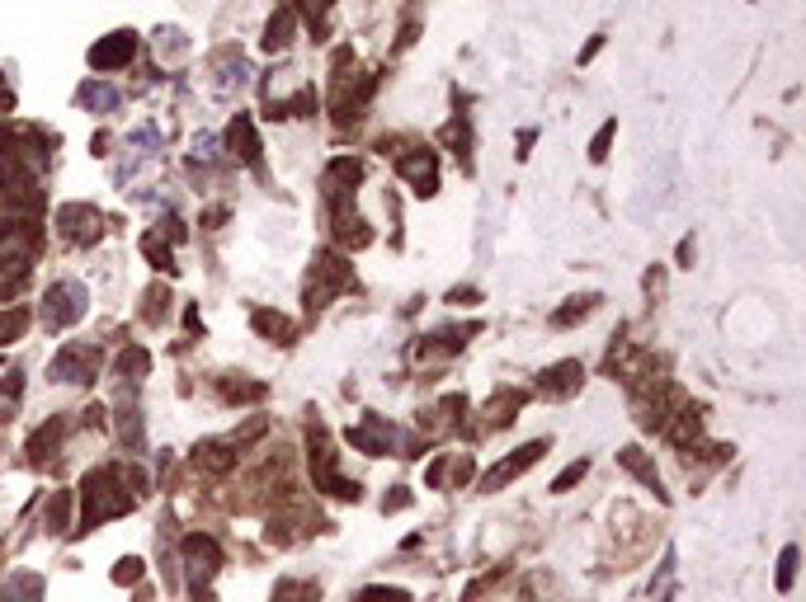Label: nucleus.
Wrapping results in <instances>:
<instances>
[{
  "mask_svg": "<svg viewBox=\"0 0 806 602\" xmlns=\"http://www.w3.org/2000/svg\"><path fill=\"white\" fill-rule=\"evenodd\" d=\"M250 325L260 329L264 339H274V343H293V321H288V315H278V311H269V306L255 311Z\"/></svg>",
  "mask_w": 806,
  "mask_h": 602,
  "instance_id": "20",
  "label": "nucleus"
},
{
  "mask_svg": "<svg viewBox=\"0 0 806 602\" xmlns=\"http://www.w3.org/2000/svg\"><path fill=\"white\" fill-rule=\"evenodd\" d=\"M354 602H410L406 589H387V584H368V589L354 593Z\"/></svg>",
  "mask_w": 806,
  "mask_h": 602,
  "instance_id": "34",
  "label": "nucleus"
},
{
  "mask_svg": "<svg viewBox=\"0 0 806 602\" xmlns=\"http://www.w3.org/2000/svg\"><path fill=\"white\" fill-rule=\"evenodd\" d=\"M236 442L232 438H208V442H198L194 448V466L198 471H208V476H226V471L236 466Z\"/></svg>",
  "mask_w": 806,
  "mask_h": 602,
  "instance_id": "15",
  "label": "nucleus"
},
{
  "mask_svg": "<svg viewBox=\"0 0 806 602\" xmlns=\"http://www.w3.org/2000/svg\"><path fill=\"white\" fill-rule=\"evenodd\" d=\"M363 179V161H354V155H339V161L325 165V175H321V193L325 198H345L354 193V184Z\"/></svg>",
  "mask_w": 806,
  "mask_h": 602,
  "instance_id": "16",
  "label": "nucleus"
},
{
  "mask_svg": "<svg viewBox=\"0 0 806 602\" xmlns=\"http://www.w3.org/2000/svg\"><path fill=\"white\" fill-rule=\"evenodd\" d=\"M66 509H71V494L57 490L52 504H48V532H62V527H66Z\"/></svg>",
  "mask_w": 806,
  "mask_h": 602,
  "instance_id": "38",
  "label": "nucleus"
},
{
  "mask_svg": "<svg viewBox=\"0 0 806 602\" xmlns=\"http://www.w3.org/2000/svg\"><path fill=\"white\" fill-rule=\"evenodd\" d=\"M133 57H137V34H133V28H119V34L99 38L90 48V66L95 71H119V66L133 62Z\"/></svg>",
  "mask_w": 806,
  "mask_h": 602,
  "instance_id": "11",
  "label": "nucleus"
},
{
  "mask_svg": "<svg viewBox=\"0 0 806 602\" xmlns=\"http://www.w3.org/2000/svg\"><path fill=\"white\" fill-rule=\"evenodd\" d=\"M387 513H396V509H410V494H387V504H382Z\"/></svg>",
  "mask_w": 806,
  "mask_h": 602,
  "instance_id": "42",
  "label": "nucleus"
},
{
  "mask_svg": "<svg viewBox=\"0 0 806 602\" xmlns=\"http://www.w3.org/2000/svg\"><path fill=\"white\" fill-rule=\"evenodd\" d=\"M38 246H42L38 222H28V217L0 222V274H5V288H0V297H10V292L24 288V274L34 268Z\"/></svg>",
  "mask_w": 806,
  "mask_h": 602,
  "instance_id": "2",
  "label": "nucleus"
},
{
  "mask_svg": "<svg viewBox=\"0 0 806 602\" xmlns=\"http://www.w3.org/2000/svg\"><path fill=\"white\" fill-rule=\"evenodd\" d=\"M5 598L10 602H42V579L38 575H14L5 584Z\"/></svg>",
  "mask_w": 806,
  "mask_h": 602,
  "instance_id": "30",
  "label": "nucleus"
},
{
  "mask_svg": "<svg viewBox=\"0 0 806 602\" xmlns=\"http://www.w3.org/2000/svg\"><path fill=\"white\" fill-rule=\"evenodd\" d=\"M396 175H401L420 198H430L438 189V161H434V151H406V155H396Z\"/></svg>",
  "mask_w": 806,
  "mask_h": 602,
  "instance_id": "10",
  "label": "nucleus"
},
{
  "mask_svg": "<svg viewBox=\"0 0 806 602\" xmlns=\"http://www.w3.org/2000/svg\"><path fill=\"white\" fill-rule=\"evenodd\" d=\"M113 579H119V584H137V579H141V561H137V555H133V561H119Z\"/></svg>",
  "mask_w": 806,
  "mask_h": 602,
  "instance_id": "41",
  "label": "nucleus"
},
{
  "mask_svg": "<svg viewBox=\"0 0 806 602\" xmlns=\"http://www.w3.org/2000/svg\"><path fill=\"white\" fill-rule=\"evenodd\" d=\"M505 575H509V565H495V569H491V575H481L476 584H467V589H462V602H476V598H481V593H486V589H495V584H500Z\"/></svg>",
  "mask_w": 806,
  "mask_h": 602,
  "instance_id": "36",
  "label": "nucleus"
},
{
  "mask_svg": "<svg viewBox=\"0 0 806 602\" xmlns=\"http://www.w3.org/2000/svg\"><path fill=\"white\" fill-rule=\"evenodd\" d=\"M349 442H354L359 452H368V456H387V452L396 448V428L382 419V414H368L363 424L349 428Z\"/></svg>",
  "mask_w": 806,
  "mask_h": 602,
  "instance_id": "12",
  "label": "nucleus"
},
{
  "mask_svg": "<svg viewBox=\"0 0 806 602\" xmlns=\"http://www.w3.org/2000/svg\"><path fill=\"white\" fill-rule=\"evenodd\" d=\"M119 434L127 442V452H141L147 448V434H141V410L137 405H123L119 410Z\"/></svg>",
  "mask_w": 806,
  "mask_h": 602,
  "instance_id": "24",
  "label": "nucleus"
},
{
  "mask_svg": "<svg viewBox=\"0 0 806 602\" xmlns=\"http://www.w3.org/2000/svg\"><path fill=\"white\" fill-rule=\"evenodd\" d=\"M274 602H321V584H311V579H278Z\"/></svg>",
  "mask_w": 806,
  "mask_h": 602,
  "instance_id": "25",
  "label": "nucleus"
},
{
  "mask_svg": "<svg viewBox=\"0 0 806 602\" xmlns=\"http://www.w3.org/2000/svg\"><path fill=\"white\" fill-rule=\"evenodd\" d=\"M218 391H222V400H232V405H240V400H250V405H255V400H264L269 396V386H260V381H218Z\"/></svg>",
  "mask_w": 806,
  "mask_h": 602,
  "instance_id": "26",
  "label": "nucleus"
},
{
  "mask_svg": "<svg viewBox=\"0 0 806 602\" xmlns=\"http://www.w3.org/2000/svg\"><path fill=\"white\" fill-rule=\"evenodd\" d=\"M99 363H104V353H99L95 343H62L48 363V377L52 381H95Z\"/></svg>",
  "mask_w": 806,
  "mask_h": 602,
  "instance_id": "8",
  "label": "nucleus"
},
{
  "mask_svg": "<svg viewBox=\"0 0 806 602\" xmlns=\"http://www.w3.org/2000/svg\"><path fill=\"white\" fill-rule=\"evenodd\" d=\"M246 80H250V62H246V57H226V62L218 66V85H212V90H218V95H232V90H240Z\"/></svg>",
  "mask_w": 806,
  "mask_h": 602,
  "instance_id": "21",
  "label": "nucleus"
},
{
  "mask_svg": "<svg viewBox=\"0 0 806 602\" xmlns=\"http://www.w3.org/2000/svg\"><path fill=\"white\" fill-rule=\"evenodd\" d=\"M141 254L151 260V268H165V274H175V254H170V246H161V236H141Z\"/></svg>",
  "mask_w": 806,
  "mask_h": 602,
  "instance_id": "31",
  "label": "nucleus"
},
{
  "mask_svg": "<svg viewBox=\"0 0 806 602\" xmlns=\"http://www.w3.org/2000/svg\"><path fill=\"white\" fill-rule=\"evenodd\" d=\"M547 448H551L547 438L523 442V448H519L514 456H505V462H495V466L486 471V476H481V490H486V494H495V490H505V485H514V480H519L523 471H529V466H533V462H537V456H543Z\"/></svg>",
  "mask_w": 806,
  "mask_h": 602,
  "instance_id": "9",
  "label": "nucleus"
},
{
  "mask_svg": "<svg viewBox=\"0 0 806 602\" xmlns=\"http://www.w3.org/2000/svg\"><path fill=\"white\" fill-rule=\"evenodd\" d=\"M476 329H481V325H448V329H434V335H424L420 353H424V358H434V353H458V349H467V343H472Z\"/></svg>",
  "mask_w": 806,
  "mask_h": 602,
  "instance_id": "18",
  "label": "nucleus"
},
{
  "mask_svg": "<svg viewBox=\"0 0 806 602\" xmlns=\"http://www.w3.org/2000/svg\"><path fill=\"white\" fill-rule=\"evenodd\" d=\"M52 222H57V236H62L66 246H95V240L104 236V217H99V208H90V203H62Z\"/></svg>",
  "mask_w": 806,
  "mask_h": 602,
  "instance_id": "7",
  "label": "nucleus"
},
{
  "mask_svg": "<svg viewBox=\"0 0 806 602\" xmlns=\"http://www.w3.org/2000/svg\"><path fill=\"white\" fill-rule=\"evenodd\" d=\"M594 306H599V297H594V292H585V297H571V306H561V311H551V325H575V321H585V315L594 311Z\"/></svg>",
  "mask_w": 806,
  "mask_h": 602,
  "instance_id": "28",
  "label": "nucleus"
},
{
  "mask_svg": "<svg viewBox=\"0 0 806 602\" xmlns=\"http://www.w3.org/2000/svg\"><path fill=\"white\" fill-rule=\"evenodd\" d=\"M24 329H28V311H24V306H14V311H0V343L20 339Z\"/></svg>",
  "mask_w": 806,
  "mask_h": 602,
  "instance_id": "33",
  "label": "nucleus"
},
{
  "mask_svg": "<svg viewBox=\"0 0 806 602\" xmlns=\"http://www.w3.org/2000/svg\"><path fill=\"white\" fill-rule=\"evenodd\" d=\"M438 141H444V147H452L467 161V147H472V127H467V113H458V118H452L444 133H438Z\"/></svg>",
  "mask_w": 806,
  "mask_h": 602,
  "instance_id": "29",
  "label": "nucleus"
},
{
  "mask_svg": "<svg viewBox=\"0 0 806 602\" xmlns=\"http://www.w3.org/2000/svg\"><path fill=\"white\" fill-rule=\"evenodd\" d=\"M613 133H618V123H604V127H599V137H594V147H590V161H604V155H608V141H613Z\"/></svg>",
  "mask_w": 806,
  "mask_h": 602,
  "instance_id": "39",
  "label": "nucleus"
},
{
  "mask_svg": "<svg viewBox=\"0 0 806 602\" xmlns=\"http://www.w3.org/2000/svg\"><path fill=\"white\" fill-rule=\"evenodd\" d=\"M448 301H452V306H472V301H476V292H472V288H467V292L458 288V292H452Z\"/></svg>",
  "mask_w": 806,
  "mask_h": 602,
  "instance_id": "43",
  "label": "nucleus"
},
{
  "mask_svg": "<svg viewBox=\"0 0 806 602\" xmlns=\"http://www.w3.org/2000/svg\"><path fill=\"white\" fill-rule=\"evenodd\" d=\"M127 485L147 490V480H141L137 471H127V466H95L90 476L80 480V527H76V532H95V527H104L109 518L133 513L137 509V494L127 490Z\"/></svg>",
  "mask_w": 806,
  "mask_h": 602,
  "instance_id": "1",
  "label": "nucleus"
},
{
  "mask_svg": "<svg viewBox=\"0 0 806 602\" xmlns=\"http://www.w3.org/2000/svg\"><path fill=\"white\" fill-rule=\"evenodd\" d=\"M57 448H62V419H48V424H38V434L24 442V452H28V466H48Z\"/></svg>",
  "mask_w": 806,
  "mask_h": 602,
  "instance_id": "17",
  "label": "nucleus"
},
{
  "mask_svg": "<svg viewBox=\"0 0 806 602\" xmlns=\"http://www.w3.org/2000/svg\"><path fill=\"white\" fill-rule=\"evenodd\" d=\"M226 147H232V155L240 165L260 170V137H255L250 113H236V118H232V127H226Z\"/></svg>",
  "mask_w": 806,
  "mask_h": 602,
  "instance_id": "14",
  "label": "nucleus"
},
{
  "mask_svg": "<svg viewBox=\"0 0 806 602\" xmlns=\"http://www.w3.org/2000/svg\"><path fill=\"white\" fill-rule=\"evenodd\" d=\"M792 579H797V547H783V555H778V593H788Z\"/></svg>",
  "mask_w": 806,
  "mask_h": 602,
  "instance_id": "35",
  "label": "nucleus"
},
{
  "mask_svg": "<svg viewBox=\"0 0 806 602\" xmlns=\"http://www.w3.org/2000/svg\"><path fill=\"white\" fill-rule=\"evenodd\" d=\"M302 10H307V20H311V28H325V14H331V0H302Z\"/></svg>",
  "mask_w": 806,
  "mask_h": 602,
  "instance_id": "40",
  "label": "nucleus"
},
{
  "mask_svg": "<svg viewBox=\"0 0 806 602\" xmlns=\"http://www.w3.org/2000/svg\"><path fill=\"white\" fill-rule=\"evenodd\" d=\"M349 288H354V264L345 260V254H335V250H321L317 260H311L307 306H311V311H321V306H331V297L349 292Z\"/></svg>",
  "mask_w": 806,
  "mask_h": 602,
  "instance_id": "4",
  "label": "nucleus"
},
{
  "mask_svg": "<svg viewBox=\"0 0 806 602\" xmlns=\"http://www.w3.org/2000/svg\"><path fill=\"white\" fill-rule=\"evenodd\" d=\"M618 466H622V471H632V476L642 480L656 499H665V490H660V471H656V462H650V456H646L642 448H622V452H618Z\"/></svg>",
  "mask_w": 806,
  "mask_h": 602,
  "instance_id": "19",
  "label": "nucleus"
},
{
  "mask_svg": "<svg viewBox=\"0 0 806 602\" xmlns=\"http://www.w3.org/2000/svg\"><path fill=\"white\" fill-rule=\"evenodd\" d=\"M184 569H189V589H194V602H212L208 593V584L218 579V569H222V547L212 541L208 532H194V537H184Z\"/></svg>",
  "mask_w": 806,
  "mask_h": 602,
  "instance_id": "5",
  "label": "nucleus"
},
{
  "mask_svg": "<svg viewBox=\"0 0 806 602\" xmlns=\"http://www.w3.org/2000/svg\"><path fill=\"white\" fill-rule=\"evenodd\" d=\"M119 372H123V377H133V381L147 377V372H151L147 349H123V353H119Z\"/></svg>",
  "mask_w": 806,
  "mask_h": 602,
  "instance_id": "32",
  "label": "nucleus"
},
{
  "mask_svg": "<svg viewBox=\"0 0 806 602\" xmlns=\"http://www.w3.org/2000/svg\"><path fill=\"white\" fill-rule=\"evenodd\" d=\"M311 480H317V490L335 494V499H359V480H345L339 476V452L331 448V434H325V424H311Z\"/></svg>",
  "mask_w": 806,
  "mask_h": 602,
  "instance_id": "3",
  "label": "nucleus"
},
{
  "mask_svg": "<svg viewBox=\"0 0 806 602\" xmlns=\"http://www.w3.org/2000/svg\"><path fill=\"white\" fill-rule=\"evenodd\" d=\"M288 42H293V5H283L274 20L264 24V48H269V52H283Z\"/></svg>",
  "mask_w": 806,
  "mask_h": 602,
  "instance_id": "23",
  "label": "nucleus"
},
{
  "mask_svg": "<svg viewBox=\"0 0 806 602\" xmlns=\"http://www.w3.org/2000/svg\"><path fill=\"white\" fill-rule=\"evenodd\" d=\"M80 104L90 113H113L119 109V90H109V85H80Z\"/></svg>",
  "mask_w": 806,
  "mask_h": 602,
  "instance_id": "27",
  "label": "nucleus"
},
{
  "mask_svg": "<svg viewBox=\"0 0 806 602\" xmlns=\"http://www.w3.org/2000/svg\"><path fill=\"white\" fill-rule=\"evenodd\" d=\"M585 471H590V462H585V456H580V462H571V466H566L557 480H551V494H566V490H571V485H580V480H585Z\"/></svg>",
  "mask_w": 806,
  "mask_h": 602,
  "instance_id": "37",
  "label": "nucleus"
},
{
  "mask_svg": "<svg viewBox=\"0 0 806 602\" xmlns=\"http://www.w3.org/2000/svg\"><path fill=\"white\" fill-rule=\"evenodd\" d=\"M580 381H585V367L575 363V358H566V363H551L543 377H537V391L551 396V400H566L580 391Z\"/></svg>",
  "mask_w": 806,
  "mask_h": 602,
  "instance_id": "13",
  "label": "nucleus"
},
{
  "mask_svg": "<svg viewBox=\"0 0 806 602\" xmlns=\"http://www.w3.org/2000/svg\"><path fill=\"white\" fill-rule=\"evenodd\" d=\"M85 311H90V292H85L76 278H57L52 288L42 292V325H48V329L76 325Z\"/></svg>",
  "mask_w": 806,
  "mask_h": 602,
  "instance_id": "6",
  "label": "nucleus"
},
{
  "mask_svg": "<svg viewBox=\"0 0 806 602\" xmlns=\"http://www.w3.org/2000/svg\"><path fill=\"white\" fill-rule=\"evenodd\" d=\"M24 396V372L20 367H0V419H10L14 405Z\"/></svg>",
  "mask_w": 806,
  "mask_h": 602,
  "instance_id": "22",
  "label": "nucleus"
}]
</instances>
